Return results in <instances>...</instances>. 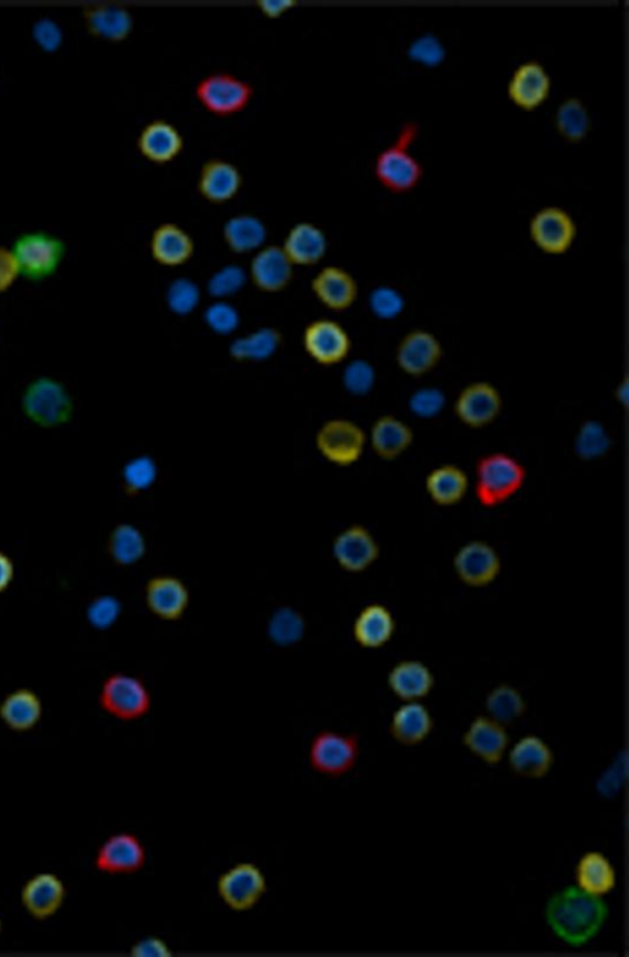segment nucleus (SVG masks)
<instances>
[{
	"label": "nucleus",
	"instance_id": "nucleus-1",
	"mask_svg": "<svg viewBox=\"0 0 629 957\" xmlns=\"http://www.w3.org/2000/svg\"><path fill=\"white\" fill-rule=\"evenodd\" d=\"M607 916L609 908L604 899L578 886L562 890L548 901L546 908L549 928L572 947H581L598 936Z\"/></svg>",
	"mask_w": 629,
	"mask_h": 957
},
{
	"label": "nucleus",
	"instance_id": "nucleus-2",
	"mask_svg": "<svg viewBox=\"0 0 629 957\" xmlns=\"http://www.w3.org/2000/svg\"><path fill=\"white\" fill-rule=\"evenodd\" d=\"M526 478L525 466L513 455H483L474 469V495L483 508H499L522 491Z\"/></svg>",
	"mask_w": 629,
	"mask_h": 957
},
{
	"label": "nucleus",
	"instance_id": "nucleus-3",
	"mask_svg": "<svg viewBox=\"0 0 629 957\" xmlns=\"http://www.w3.org/2000/svg\"><path fill=\"white\" fill-rule=\"evenodd\" d=\"M418 135L419 126L415 122H408L391 146L384 149L375 160V177L386 190L402 195L413 191L421 184L424 176L423 165L410 152Z\"/></svg>",
	"mask_w": 629,
	"mask_h": 957
},
{
	"label": "nucleus",
	"instance_id": "nucleus-4",
	"mask_svg": "<svg viewBox=\"0 0 629 957\" xmlns=\"http://www.w3.org/2000/svg\"><path fill=\"white\" fill-rule=\"evenodd\" d=\"M98 704L108 716L120 721H135L149 714L153 699L140 677L116 673L103 683Z\"/></svg>",
	"mask_w": 629,
	"mask_h": 957
},
{
	"label": "nucleus",
	"instance_id": "nucleus-5",
	"mask_svg": "<svg viewBox=\"0 0 629 957\" xmlns=\"http://www.w3.org/2000/svg\"><path fill=\"white\" fill-rule=\"evenodd\" d=\"M23 409L27 417L35 425L54 428L72 418L74 405L72 396L62 383L42 376L27 387Z\"/></svg>",
	"mask_w": 629,
	"mask_h": 957
},
{
	"label": "nucleus",
	"instance_id": "nucleus-6",
	"mask_svg": "<svg viewBox=\"0 0 629 957\" xmlns=\"http://www.w3.org/2000/svg\"><path fill=\"white\" fill-rule=\"evenodd\" d=\"M360 755L358 734L323 730L316 734L308 749L312 770L328 778H339L356 767Z\"/></svg>",
	"mask_w": 629,
	"mask_h": 957
},
{
	"label": "nucleus",
	"instance_id": "nucleus-7",
	"mask_svg": "<svg viewBox=\"0 0 629 957\" xmlns=\"http://www.w3.org/2000/svg\"><path fill=\"white\" fill-rule=\"evenodd\" d=\"M13 253L20 274L30 281L39 282L59 270L65 254V245L48 232H28L14 242Z\"/></svg>",
	"mask_w": 629,
	"mask_h": 957
},
{
	"label": "nucleus",
	"instance_id": "nucleus-8",
	"mask_svg": "<svg viewBox=\"0 0 629 957\" xmlns=\"http://www.w3.org/2000/svg\"><path fill=\"white\" fill-rule=\"evenodd\" d=\"M367 440L366 431L356 422L334 418L319 427L315 444L318 453L329 464L348 467L360 460Z\"/></svg>",
	"mask_w": 629,
	"mask_h": 957
},
{
	"label": "nucleus",
	"instance_id": "nucleus-9",
	"mask_svg": "<svg viewBox=\"0 0 629 957\" xmlns=\"http://www.w3.org/2000/svg\"><path fill=\"white\" fill-rule=\"evenodd\" d=\"M195 93L208 113L228 117L248 107L253 87L233 74L212 73L197 84Z\"/></svg>",
	"mask_w": 629,
	"mask_h": 957
},
{
	"label": "nucleus",
	"instance_id": "nucleus-10",
	"mask_svg": "<svg viewBox=\"0 0 629 957\" xmlns=\"http://www.w3.org/2000/svg\"><path fill=\"white\" fill-rule=\"evenodd\" d=\"M217 893L231 911L247 912L266 895L268 878L258 864L238 863L219 876Z\"/></svg>",
	"mask_w": 629,
	"mask_h": 957
},
{
	"label": "nucleus",
	"instance_id": "nucleus-11",
	"mask_svg": "<svg viewBox=\"0 0 629 957\" xmlns=\"http://www.w3.org/2000/svg\"><path fill=\"white\" fill-rule=\"evenodd\" d=\"M147 849L137 834L118 832L98 847L94 865L107 875H134L146 866Z\"/></svg>",
	"mask_w": 629,
	"mask_h": 957
},
{
	"label": "nucleus",
	"instance_id": "nucleus-12",
	"mask_svg": "<svg viewBox=\"0 0 629 957\" xmlns=\"http://www.w3.org/2000/svg\"><path fill=\"white\" fill-rule=\"evenodd\" d=\"M577 225L567 210L559 207L539 209L530 221V237L547 254H565L577 239Z\"/></svg>",
	"mask_w": 629,
	"mask_h": 957
},
{
	"label": "nucleus",
	"instance_id": "nucleus-13",
	"mask_svg": "<svg viewBox=\"0 0 629 957\" xmlns=\"http://www.w3.org/2000/svg\"><path fill=\"white\" fill-rule=\"evenodd\" d=\"M304 350L319 365L333 366L344 362L352 350V340L339 322L317 319L311 322L303 335Z\"/></svg>",
	"mask_w": 629,
	"mask_h": 957
},
{
	"label": "nucleus",
	"instance_id": "nucleus-14",
	"mask_svg": "<svg viewBox=\"0 0 629 957\" xmlns=\"http://www.w3.org/2000/svg\"><path fill=\"white\" fill-rule=\"evenodd\" d=\"M452 565L461 583L476 589L491 585L502 572L501 554L491 543L481 540L462 544Z\"/></svg>",
	"mask_w": 629,
	"mask_h": 957
},
{
	"label": "nucleus",
	"instance_id": "nucleus-15",
	"mask_svg": "<svg viewBox=\"0 0 629 957\" xmlns=\"http://www.w3.org/2000/svg\"><path fill=\"white\" fill-rule=\"evenodd\" d=\"M334 560L348 573H361L380 558V544L364 526L353 524L339 531L333 542Z\"/></svg>",
	"mask_w": 629,
	"mask_h": 957
},
{
	"label": "nucleus",
	"instance_id": "nucleus-16",
	"mask_svg": "<svg viewBox=\"0 0 629 957\" xmlns=\"http://www.w3.org/2000/svg\"><path fill=\"white\" fill-rule=\"evenodd\" d=\"M502 409V394L489 382L468 385L459 394L455 403L458 418L463 425L473 429L490 426L500 417Z\"/></svg>",
	"mask_w": 629,
	"mask_h": 957
},
{
	"label": "nucleus",
	"instance_id": "nucleus-17",
	"mask_svg": "<svg viewBox=\"0 0 629 957\" xmlns=\"http://www.w3.org/2000/svg\"><path fill=\"white\" fill-rule=\"evenodd\" d=\"M145 600L151 614L163 621H179L191 603L189 586L182 579L161 574L149 579Z\"/></svg>",
	"mask_w": 629,
	"mask_h": 957
},
{
	"label": "nucleus",
	"instance_id": "nucleus-18",
	"mask_svg": "<svg viewBox=\"0 0 629 957\" xmlns=\"http://www.w3.org/2000/svg\"><path fill=\"white\" fill-rule=\"evenodd\" d=\"M443 354V346L434 333L417 329L402 337L396 351V362L407 375L421 376L437 368Z\"/></svg>",
	"mask_w": 629,
	"mask_h": 957
},
{
	"label": "nucleus",
	"instance_id": "nucleus-19",
	"mask_svg": "<svg viewBox=\"0 0 629 957\" xmlns=\"http://www.w3.org/2000/svg\"><path fill=\"white\" fill-rule=\"evenodd\" d=\"M65 897H67V888L62 878L54 873H39L30 877L21 888V904L28 914L39 922L56 915Z\"/></svg>",
	"mask_w": 629,
	"mask_h": 957
},
{
	"label": "nucleus",
	"instance_id": "nucleus-20",
	"mask_svg": "<svg viewBox=\"0 0 629 957\" xmlns=\"http://www.w3.org/2000/svg\"><path fill=\"white\" fill-rule=\"evenodd\" d=\"M551 89L552 81L545 66L537 61H528L514 71L507 84V96L518 108L534 111L546 103Z\"/></svg>",
	"mask_w": 629,
	"mask_h": 957
},
{
	"label": "nucleus",
	"instance_id": "nucleus-21",
	"mask_svg": "<svg viewBox=\"0 0 629 957\" xmlns=\"http://www.w3.org/2000/svg\"><path fill=\"white\" fill-rule=\"evenodd\" d=\"M293 269L294 264L283 248L271 245V247L262 248L253 256L250 274L253 284L260 291L279 293L292 282Z\"/></svg>",
	"mask_w": 629,
	"mask_h": 957
},
{
	"label": "nucleus",
	"instance_id": "nucleus-22",
	"mask_svg": "<svg viewBox=\"0 0 629 957\" xmlns=\"http://www.w3.org/2000/svg\"><path fill=\"white\" fill-rule=\"evenodd\" d=\"M312 291L318 302L334 311H345L356 303L358 283L347 270L327 266L312 281Z\"/></svg>",
	"mask_w": 629,
	"mask_h": 957
},
{
	"label": "nucleus",
	"instance_id": "nucleus-23",
	"mask_svg": "<svg viewBox=\"0 0 629 957\" xmlns=\"http://www.w3.org/2000/svg\"><path fill=\"white\" fill-rule=\"evenodd\" d=\"M463 745L479 759L494 766L503 759L510 736L500 721L491 717L474 718L462 738Z\"/></svg>",
	"mask_w": 629,
	"mask_h": 957
},
{
	"label": "nucleus",
	"instance_id": "nucleus-24",
	"mask_svg": "<svg viewBox=\"0 0 629 957\" xmlns=\"http://www.w3.org/2000/svg\"><path fill=\"white\" fill-rule=\"evenodd\" d=\"M353 638L366 649H380L396 632V620L389 607L375 603L363 607L353 622Z\"/></svg>",
	"mask_w": 629,
	"mask_h": 957
},
{
	"label": "nucleus",
	"instance_id": "nucleus-25",
	"mask_svg": "<svg viewBox=\"0 0 629 957\" xmlns=\"http://www.w3.org/2000/svg\"><path fill=\"white\" fill-rule=\"evenodd\" d=\"M434 674L421 660L406 659L395 664L388 675L391 693L403 700H421L434 688Z\"/></svg>",
	"mask_w": 629,
	"mask_h": 957
},
{
	"label": "nucleus",
	"instance_id": "nucleus-26",
	"mask_svg": "<svg viewBox=\"0 0 629 957\" xmlns=\"http://www.w3.org/2000/svg\"><path fill=\"white\" fill-rule=\"evenodd\" d=\"M137 146L148 160L167 164L179 157L184 149V137L168 121L156 119L141 129Z\"/></svg>",
	"mask_w": 629,
	"mask_h": 957
},
{
	"label": "nucleus",
	"instance_id": "nucleus-27",
	"mask_svg": "<svg viewBox=\"0 0 629 957\" xmlns=\"http://www.w3.org/2000/svg\"><path fill=\"white\" fill-rule=\"evenodd\" d=\"M153 259L167 267H178L189 262L195 253V241L189 232L172 225L164 222L154 230L150 240Z\"/></svg>",
	"mask_w": 629,
	"mask_h": 957
},
{
	"label": "nucleus",
	"instance_id": "nucleus-28",
	"mask_svg": "<svg viewBox=\"0 0 629 957\" xmlns=\"http://www.w3.org/2000/svg\"><path fill=\"white\" fill-rule=\"evenodd\" d=\"M370 444L380 459L391 461L400 458L415 440V433L406 422L395 416H381L374 422Z\"/></svg>",
	"mask_w": 629,
	"mask_h": 957
},
{
	"label": "nucleus",
	"instance_id": "nucleus-29",
	"mask_svg": "<svg viewBox=\"0 0 629 957\" xmlns=\"http://www.w3.org/2000/svg\"><path fill=\"white\" fill-rule=\"evenodd\" d=\"M434 720L429 709L419 703H406L396 709L391 722V737L403 747H417L433 731Z\"/></svg>",
	"mask_w": 629,
	"mask_h": 957
},
{
	"label": "nucleus",
	"instance_id": "nucleus-30",
	"mask_svg": "<svg viewBox=\"0 0 629 957\" xmlns=\"http://www.w3.org/2000/svg\"><path fill=\"white\" fill-rule=\"evenodd\" d=\"M242 176L234 164L222 159L207 162L201 169L198 190L213 204H224L240 191Z\"/></svg>",
	"mask_w": 629,
	"mask_h": 957
},
{
	"label": "nucleus",
	"instance_id": "nucleus-31",
	"mask_svg": "<svg viewBox=\"0 0 629 957\" xmlns=\"http://www.w3.org/2000/svg\"><path fill=\"white\" fill-rule=\"evenodd\" d=\"M469 488L468 474L454 464L440 465L426 478L427 495L440 507L459 504L466 497Z\"/></svg>",
	"mask_w": 629,
	"mask_h": 957
},
{
	"label": "nucleus",
	"instance_id": "nucleus-32",
	"mask_svg": "<svg viewBox=\"0 0 629 957\" xmlns=\"http://www.w3.org/2000/svg\"><path fill=\"white\" fill-rule=\"evenodd\" d=\"M87 31L93 37L119 42L129 37L134 29V18L129 11L117 4H96L84 10Z\"/></svg>",
	"mask_w": 629,
	"mask_h": 957
},
{
	"label": "nucleus",
	"instance_id": "nucleus-33",
	"mask_svg": "<svg viewBox=\"0 0 629 957\" xmlns=\"http://www.w3.org/2000/svg\"><path fill=\"white\" fill-rule=\"evenodd\" d=\"M327 247V238L322 229L313 222H297L290 230L282 248L294 266H313L324 259Z\"/></svg>",
	"mask_w": 629,
	"mask_h": 957
},
{
	"label": "nucleus",
	"instance_id": "nucleus-34",
	"mask_svg": "<svg viewBox=\"0 0 629 957\" xmlns=\"http://www.w3.org/2000/svg\"><path fill=\"white\" fill-rule=\"evenodd\" d=\"M554 761V752L543 739L536 736H526L518 740L510 753L513 772L530 779L546 777Z\"/></svg>",
	"mask_w": 629,
	"mask_h": 957
},
{
	"label": "nucleus",
	"instance_id": "nucleus-35",
	"mask_svg": "<svg viewBox=\"0 0 629 957\" xmlns=\"http://www.w3.org/2000/svg\"><path fill=\"white\" fill-rule=\"evenodd\" d=\"M43 714L39 695L30 688H19L6 696L0 704V719L13 731L27 732L34 729Z\"/></svg>",
	"mask_w": 629,
	"mask_h": 957
},
{
	"label": "nucleus",
	"instance_id": "nucleus-36",
	"mask_svg": "<svg viewBox=\"0 0 629 957\" xmlns=\"http://www.w3.org/2000/svg\"><path fill=\"white\" fill-rule=\"evenodd\" d=\"M576 881L583 892L602 897L612 892L617 876L607 856L600 852H588L576 866Z\"/></svg>",
	"mask_w": 629,
	"mask_h": 957
},
{
	"label": "nucleus",
	"instance_id": "nucleus-37",
	"mask_svg": "<svg viewBox=\"0 0 629 957\" xmlns=\"http://www.w3.org/2000/svg\"><path fill=\"white\" fill-rule=\"evenodd\" d=\"M282 341L280 330L260 327L231 342L229 353L238 362H263L277 353Z\"/></svg>",
	"mask_w": 629,
	"mask_h": 957
},
{
	"label": "nucleus",
	"instance_id": "nucleus-38",
	"mask_svg": "<svg viewBox=\"0 0 629 957\" xmlns=\"http://www.w3.org/2000/svg\"><path fill=\"white\" fill-rule=\"evenodd\" d=\"M223 236L231 251L248 253L262 247L268 238V229L260 218L239 215L226 222Z\"/></svg>",
	"mask_w": 629,
	"mask_h": 957
},
{
	"label": "nucleus",
	"instance_id": "nucleus-39",
	"mask_svg": "<svg viewBox=\"0 0 629 957\" xmlns=\"http://www.w3.org/2000/svg\"><path fill=\"white\" fill-rule=\"evenodd\" d=\"M109 558L123 566L135 565L146 558L148 547L145 533L136 526L123 522L118 524L108 538Z\"/></svg>",
	"mask_w": 629,
	"mask_h": 957
},
{
	"label": "nucleus",
	"instance_id": "nucleus-40",
	"mask_svg": "<svg viewBox=\"0 0 629 957\" xmlns=\"http://www.w3.org/2000/svg\"><path fill=\"white\" fill-rule=\"evenodd\" d=\"M556 127L559 135L570 143H579L587 138L591 128V119L589 111L581 100L570 97L559 105L556 114Z\"/></svg>",
	"mask_w": 629,
	"mask_h": 957
},
{
	"label": "nucleus",
	"instance_id": "nucleus-41",
	"mask_svg": "<svg viewBox=\"0 0 629 957\" xmlns=\"http://www.w3.org/2000/svg\"><path fill=\"white\" fill-rule=\"evenodd\" d=\"M485 708L491 718L506 726L525 715L526 703L515 687L500 685L493 688L485 699Z\"/></svg>",
	"mask_w": 629,
	"mask_h": 957
},
{
	"label": "nucleus",
	"instance_id": "nucleus-42",
	"mask_svg": "<svg viewBox=\"0 0 629 957\" xmlns=\"http://www.w3.org/2000/svg\"><path fill=\"white\" fill-rule=\"evenodd\" d=\"M305 628V620L300 612L292 607H282L270 618L269 636L280 647H291L302 641Z\"/></svg>",
	"mask_w": 629,
	"mask_h": 957
},
{
	"label": "nucleus",
	"instance_id": "nucleus-43",
	"mask_svg": "<svg viewBox=\"0 0 629 957\" xmlns=\"http://www.w3.org/2000/svg\"><path fill=\"white\" fill-rule=\"evenodd\" d=\"M159 467L149 455H139L130 459L123 470V483L127 495L138 496L156 485Z\"/></svg>",
	"mask_w": 629,
	"mask_h": 957
},
{
	"label": "nucleus",
	"instance_id": "nucleus-44",
	"mask_svg": "<svg viewBox=\"0 0 629 957\" xmlns=\"http://www.w3.org/2000/svg\"><path fill=\"white\" fill-rule=\"evenodd\" d=\"M165 299L175 315H190L200 305L201 289L190 278H176L169 284Z\"/></svg>",
	"mask_w": 629,
	"mask_h": 957
},
{
	"label": "nucleus",
	"instance_id": "nucleus-45",
	"mask_svg": "<svg viewBox=\"0 0 629 957\" xmlns=\"http://www.w3.org/2000/svg\"><path fill=\"white\" fill-rule=\"evenodd\" d=\"M247 281L248 274L242 267L228 264L209 278L207 288L209 294L218 300H224L239 293L247 284Z\"/></svg>",
	"mask_w": 629,
	"mask_h": 957
},
{
	"label": "nucleus",
	"instance_id": "nucleus-46",
	"mask_svg": "<svg viewBox=\"0 0 629 957\" xmlns=\"http://www.w3.org/2000/svg\"><path fill=\"white\" fill-rule=\"evenodd\" d=\"M205 322L217 335L228 336L240 326L239 310L226 300H217L205 311Z\"/></svg>",
	"mask_w": 629,
	"mask_h": 957
},
{
	"label": "nucleus",
	"instance_id": "nucleus-47",
	"mask_svg": "<svg viewBox=\"0 0 629 957\" xmlns=\"http://www.w3.org/2000/svg\"><path fill=\"white\" fill-rule=\"evenodd\" d=\"M377 381L374 366L366 360L352 361L342 375L347 392L355 396L368 395Z\"/></svg>",
	"mask_w": 629,
	"mask_h": 957
},
{
	"label": "nucleus",
	"instance_id": "nucleus-48",
	"mask_svg": "<svg viewBox=\"0 0 629 957\" xmlns=\"http://www.w3.org/2000/svg\"><path fill=\"white\" fill-rule=\"evenodd\" d=\"M369 306L375 316L382 320H392L402 313L405 298L395 288L379 287L371 292Z\"/></svg>",
	"mask_w": 629,
	"mask_h": 957
},
{
	"label": "nucleus",
	"instance_id": "nucleus-49",
	"mask_svg": "<svg viewBox=\"0 0 629 957\" xmlns=\"http://www.w3.org/2000/svg\"><path fill=\"white\" fill-rule=\"evenodd\" d=\"M610 440L598 423L589 422L579 433L577 451L584 459H595L609 449Z\"/></svg>",
	"mask_w": 629,
	"mask_h": 957
},
{
	"label": "nucleus",
	"instance_id": "nucleus-50",
	"mask_svg": "<svg viewBox=\"0 0 629 957\" xmlns=\"http://www.w3.org/2000/svg\"><path fill=\"white\" fill-rule=\"evenodd\" d=\"M447 398L437 387L418 389L410 398L412 414L419 418H434L444 409Z\"/></svg>",
	"mask_w": 629,
	"mask_h": 957
},
{
	"label": "nucleus",
	"instance_id": "nucleus-51",
	"mask_svg": "<svg viewBox=\"0 0 629 957\" xmlns=\"http://www.w3.org/2000/svg\"><path fill=\"white\" fill-rule=\"evenodd\" d=\"M123 606L114 596H101L93 601L87 608V618L97 630H107L115 625L118 620Z\"/></svg>",
	"mask_w": 629,
	"mask_h": 957
},
{
	"label": "nucleus",
	"instance_id": "nucleus-52",
	"mask_svg": "<svg viewBox=\"0 0 629 957\" xmlns=\"http://www.w3.org/2000/svg\"><path fill=\"white\" fill-rule=\"evenodd\" d=\"M411 60L427 66H436L444 61L445 49L433 35L418 38L408 51Z\"/></svg>",
	"mask_w": 629,
	"mask_h": 957
},
{
	"label": "nucleus",
	"instance_id": "nucleus-53",
	"mask_svg": "<svg viewBox=\"0 0 629 957\" xmlns=\"http://www.w3.org/2000/svg\"><path fill=\"white\" fill-rule=\"evenodd\" d=\"M32 37L39 44L40 49L46 52H54L61 48L63 41V32L56 21L49 18L40 19L34 29Z\"/></svg>",
	"mask_w": 629,
	"mask_h": 957
},
{
	"label": "nucleus",
	"instance_id": "nucleus-54",
	"mask_svg": "<svg viewBox=\"0 0 629 957\" xmlns=\"http://www.w3.org/2000/svg\"><path fill=\"white\" fill-rule=\"evenodd\" d=\"M19 275V264L13 251L0 247V293L7 292Z\"/></svg>",
	"mask_w": 629,
	"mask_h": 957
},
{
	"label": "nucleus",
	"instance_id": "nucleus-55",
	"mask_svg": "<svg viewBox=\"0 0 629 957\" xmlns=\"http://www.w3.org/2000/svg\"><path fill=\"white\" fill-rule=\"evenodd\" d=\"M130 954L138 957H169L171 950L165 940L149 937L137 942L130 949Z\"/></svg>",
	"mask_w": 629,
	"mask_h": 957
},
{
	"label": "nucleus",
	"instance_id": "nucleus-56",
	"mask_svg": "<svg viewBox=\"0 0 629 957\" xmlns=\"http://www.w3.org/2000/svg\"><path fill=\"white\" fill-rule=\"evenodd\" d=\"M295 4L296 2H294V0H261V2H259V8L268 18L277 19Z\"/></svg>",
	"mask_w": 629,
	"mask_h": 957
},
{
	"label": "nucleus",
	"instance_id": "nucleus-57",
	"mask_svg": "<svg viewBox=\"0 0 629 957\" xmlns=\"http://www.w3.org/2000/svg\"><path fill=\"white\" fill-rule=\"evenodd\" d=\"M15 575V565L12 559L2 551H0V594L6 592L10 584H12Z\"/></svg>",
	"mask_w": 629,
	"mask_h": 957
},
{
	"label": "nucleus",
	"instance_id": "nucleus-58",
	"mask_svg": "<svg viewBox=\"0 0 629 957\" xmlns=\"http://www.w3.org/2000/svg\"><path fill=\"white\" fill-rule=\"evenodd\" d=\"M0 933H2V919H0Z\"/></svg>",
	"mask_w": 629,
	"mask_h": 957
}]
</instances>
